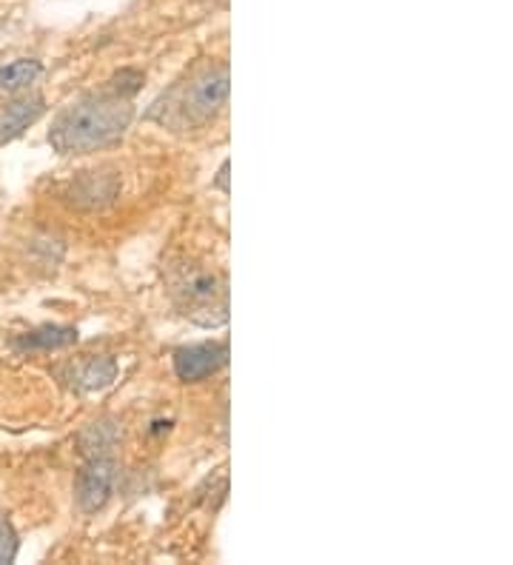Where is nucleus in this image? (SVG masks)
<instances>
[{
  "label": "nucleus",
  "mask_w": 513,
  "mask_h": 565,
  "mask_svg": "<svg viewBox=\"0 0 513 565\" xmlns=\"http://www.w3.org/2000/svg\"><path fill=\"white\" fill-rule=\"evenodd\" d=\"M77 343V329L72 326H41V329L26 331L14 340L18 352H52V349H66Z\"/></svg>",
  "instance_id": "nucleus-7"
},
{
  "label": "nucleus",
  "mask_w": 513,
  "mask_h": 565,
  "mask_svg": "<svg viewBox=\"0 0 513 565\" xmlns=\"http://www.w3.org/2000/svg\"><path fill=\"white\" fill-rule=\"evenodd\" d=\"M228 363V345L226 343H197L185 345L174 354V374L183 383H200V380L212 377Z\"/></svg>",
  "instance_id": "nucleus-5"
},
{
  "label": "nucleus",
  "mask_w": 513,
  "mask_h": 565,
  "mask_svg": "<svg viewBox=\"0 0 513 565\" xmlns=\"http://www.w3.org/2000/svg\"><path fill=\"white\" fill-rule=\"evenodd\" d=\"M135 120L129 97L97 95L66 106L49 129V143L61 154H86L124 138Z\"/></svg>",
  "instance_id": "nucleus-1"
},
{
  "label": "nucleus",
  "mask_w": 513,
  "mask_h": 565,
  "mask_svg": "<svg viewBox=\"0 0 513 565\" xmlns=\"http://www.w3.org/2000/svg\"><path fill=\"white\" fill-rule=\"evenodd\" d=\"M18 557V534L7 518H0V563H12Z\"/></svg>",
  "instance_id": "nucleus-11"
},
{
  "label": "nucleus",
  "mask_w": 513,
  "mask_h": 565,
  "mask_svg": "<svg viewBox=\"0 0 513 565\" xmlns=\"http://www.w3.org/2000/svg\"><path fill=\"white\" fill-rule=\"evenodd\" d=\"M171 97H178V104L171 100H158L154 109H165L160 124L180 126V129H194L203 126L205 120H212L228 100V70L226 66H209L203 75L194 77L183 92H174Z\"/></svg>",
  "instance_id": "nucleus-3"
},
{
  "label": "nucleus",
  "mask_w": 513,
  "mask_h": 565,
  "mask_svg": "<svg viewBox=\"0 0 513 565\" xmlns=\"http://www.w3.org/2000/svg\"><path fill=\"white\" fill-rule=\"evenodd\" d=\"M171 300L183 318L197 326H220L228 320V282L205 263H183L169 277Z\"/></svg>",
  "instance_id": "nucleus-2"
},
{
  "label": "nucleus",
  "mask_w": 513,
  "mask_h": 565,
  "mask_svg": "<svg viewBox=\"0 0 513 565\" xmlns=\"http://www.w3.org/2000/svg\"><path fill=\"white\" fill-rule=\"evenodd\" d=\"M43 111H46V100L34 92H23L7 100L0 106V146L21 138L29 126L43 118Z\"/></svg>",
  "instance_id": "nucleus-6"
},
{
  "label": "nucleus",
  "mask_w": 513,
  "mask_h": 565,
  "mask_svg": "<svg viewBox=\"0 0 513 565\" xmlns=\"http://www.w3.org/2000/svg\"><path fill=\"white\" fill-rule=\"evenodd\" d=\"M43 75L41 61L34 57H21V61H12L7 66H0V97H12L18 92L29 89L38 77Z\"/></svg>",
  "instance_id": "nucleus-8"
},
{
  "label": "nucleus",
  "mask_w": 513,
  "mask_h": 565,
  "mask_svg": "<svg viewBox=\"0 0 513 565\" xmlns=\"http://www.w3.org/2000/svg\"><path fill=\"white\" fill-rule=\"evenodd\" d=\"M117 377V363L111 358H92L86 363H81L72 374V383H75L81 392H97V388L111 386V380Z\"/></svg>",
  "instance_id": "nucleus-9"
},
{
  "label": "nucleus",
  "mask_w": 513,
  "mask_h": 565,
  "mask_svg": "<svg viewBox=\"0 0 513 565\" xmlns=\"http://www.w3.org/2000/svg\"><path fill=\"white\" fill-rule=\"evenodd\" d=\"M217 186H220V189H223V192H228V163H223V169H220Z\"/></svg>",
  "instance_id": "nucleus-13"
},
{
  "label": "nucleus",
  "mask_w": 513,
  "mask_h": 565,
  "mask_svg": "<svg viewBox=\"0 0 513 565\" xmlns=\"http://www.w3.org/2000/svg\"><path fill=\"white\" fill-rule=\"evenodd\" d=\"M117 437V426H111L109 420H100V423H92L86 431L81 435V448L86 457H106L115 448Z\"/></svg>",
  "instance_id": "nucleus-10"
},
{
  "label": "nucleus",
  "mask_w": 513,
  "mask_h": 565,
  "mask_svg": "<svg viewBox=\"0 0 513 565\" xmlns=\"http://www.w3.org/2000/svg\"><path fill=\"white\" fill-rule=\"evenodd\" d=\"M140 83H143V75L135 70H124L120 75L111 77V92L120 97H131L137 89H140Z\"/></svg>",
  "instance_id": "nucleus-12"
},
{
  "label": "nucleus",
  "mask_w": 513,
  "mask_h": 565,
  "mask_svg": "<svg viewBox=\"0 0 513 565\" xmlns=\"http://www.w3.org/2000/svg\"><path fill=\"white\" fill-rule=\"evenodd\" d=\"M115 480L117 471L109 457H89V462L83 466L75 483V500L81 511L92 514V511H100L103 505L109 503Z\"/></svg>",
  "instance_id": "nucleus-4"
}]
</instances>
